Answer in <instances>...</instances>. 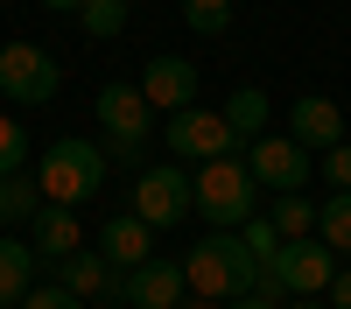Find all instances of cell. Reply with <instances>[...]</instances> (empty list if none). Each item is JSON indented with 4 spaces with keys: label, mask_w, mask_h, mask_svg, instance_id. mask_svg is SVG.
Returning a JSON list of instances; mask_svg holds the SVG:
<instances>
[{
    "label": "cell",
    "mask_w": 351,
    "mask_h": 309,
    "mask_svg": "<svg viewBox=\"0 0 351 309\" xmlns=\"http://www.w3.org/2000/svg\"><path fill=\"white\" fill-rule=\"evenodd\" d=\"M183 281H190V295L239 302V295H253L260 267H253V253H246V239H239V232H204V239L183 253Z\"/></svg>",
    "instance_id": "6da1fadb"
},
{
    "label": "cell",
    "mask_w": 351,
    "mask_h": 309,
    "mask_svg": "<svg viewBox=\"0 0 351 309\" xmlns=\"http://www.w3.org/2000/svg\"><path fill=\"white\" fill-rule=\"evenodd\" d=\"M99 183H106V148H99V140L64 134V140H49L43 162H36V190H43V204L77 211L84 197H99Z\"/></svg>",
    "instance_id": "7a4b0ae2"
},
{
    "label": "cell",
    "mask_w": 351,
    "mask_h": 309,
    "mask_svg": "<svg viewBox=\"0 0 351 309\" xmlns=\"http://www.w3.org/2000/svg\"><path fill=\"white\" fill-rule=\"evenodd\" d=\"M190 190H197V218L211 225V232H239V225H246V218L260 211V183H253L246 155L204 162L197 176H190Z\"/></svg>",
    "instance_id": "3957f363"
},
{
    "label": "cell",
    "mask_w": 351,
    "mask_h": 309,
    "mask_svg": "<svg viewBox=\"0 0 351 309\" xmlns=\"http://www.w3.org/2000/svg\"><path fill=\"white\" fill-rule=\"evenodd\" d=\"M92 112H99V134H106V162H141V140L155 134V106L141 99V84H127V77L99 84Z\"/></svg>",
    "instance_id": "277c9868"
},
{
    "label": "cell",
    "mask_w": 351,
    "mask_h": 309,
    "mask_svg": "<svg viewBox=\"0 0 351 309\" xmlns=\"http://www.w3.org/2000/svg\"><path fill=\"white\" fill-rule=\"evenodd\" d=\"M162 140H169V155L183 162V169H204V162H225L232 148H239V134H232V127H225V112H211V106L169 112Z\"/></svg>",
    "instance_id": "5b68a950"
},
{
    "label": "cell",
    "mask_w": 351,
    "mask_h": 309,
    "mask_svg": "<svg viewBox=\"0 0 351 309\" xmlns=\"http://www.w3.org/2000/svg\"><path fill=\"white\" fill-rule=\"evenodd\" d=\"M183 211H197V190L183 176V162H162V169H141L134 176V218L141 225H183Z\"/></svg>",
    "instance_id": "8992f818"
},
{
    "label": "cell",
    "mask_w": 351,
    "mask_h": 309,
    "mask_svg": "<svg viewBox=\"0 0 351 309\" xmlns=\"http://www.w3.org/2000/svg\"><path fill=\"white\" fill-rule=\"evenodd\" d=\"M56 84H64V71H56L49 49H36V42H8L0 49V92L14 106H49Z\"/></svg>",
    "instance_id": "52a82bcc"
},
{
    "label": "cell",
    "mask_w": 351,
    "mask_h": 309,
    "mask_svg": "<svg viewBox=\"0 0 351 309\" xmlns=\"http://www.w3.org/2000/svg\"><path fill=\"white\" fill-rule=\"evenodd\" d=\"M246 169H253V183H260V190L288 197V190H302V183H309V148H295L288 134H260L253 148H246Z\"/></svg>",
    "instance_id": "ba28073f"
},
{
    "label": "cell",
    "mask_w": 351,
    "mask_h": 309,
    "mask_svg": "<svg viewBox=\"0 0 351 309\" xmlns=\"http://www.w3.org/2000/svg\"><path fill=\"white\" fill-rule=\"evenodd\" d=\"M274 274H281L288 302H309V295H324L330 281H337V253H330L324 239H295V246H281Z\"/></svg>",
    "instance_id": "9c48e42d"
},
{
    "label": "cell",
    "mask_w": 351,
    "mask_h": 309,
    "mask_svg": "<svg viewBox=\"0 0 351 309\" xmlns=\"http://www.w3.org/2000/svg\"><path fill=\"white\" fill-rule=\"evenodd\" d=\"M288 140L295 148H309V155H330V148H344V112H337V99H324V92H309V99H295L288 106Z\"/></svg>",
    "instance_id": "30bf717a"
},
{
    "label": "cell",
    "mask_w": 351,
    "mask_h": 309,
    "mask_svg": "<svg viewBox=\"0 0 351 309\" xmlns=\"http://www.w3.org/2000/svg\"><path fill=\"white\" fill-rule=\"evenodd\" d=\"M141 99H148L155 112H190L197 106V64H190V56H148Z\"/></svg>",
    "instance_id": "8fae6325"
},
{
    "label": "cell",
    "mask_w": 351,
    "mask_h": 309,
    "mask_svg": "<svg viewBox=\"0 0 351 309\" xmlns=\"http://www.w3.org/2000/svg\"><path fill=\"white\" fill-rule=\"evenodd\" d=\"M64 288H71L77 302H127V274L112 267L99 246H84V253L64 260Z\"/></svg>",
    "instance_id": "7c38bea8"
},
{
    "label": "cell",
    "mask_w": 351,
    "mask_h": 309,
    "mask_svg": "<svg viewBox=\"0 0 351 309\" xmlns=\"http://www.w3.org/2000/svg\"><path fill=\"white\" fill-rule=\"evenodd\" d=\"M190 281H183V260H148L127 274V309H183Z\"/></svg>",
    "instance_id": "4fadbf2b"
},
{
    "label": "cell",
    "mask_w": 351,
    "mask_h": 309,
    "mask_svg": "<svg viewBox=\"0 0 351 309\" xmlns=\"http://www.w3.org/2000/svg\"><path fill=\"white\" fill-rule=\"evenodd\" d=\"M99 253L120 274H134V267H148L155 260V225H141L134 211H120V218H106V232H99Z\"/></svg>",
    "instance_id": "5bb4252c"
},
{
    "label": "cell",
    "mask_w": 351,
    "mask_h": 309,
    "mask_svg": "<svg viewBox=\"0 0 351 309\" xmlns=\"http://www.w3.org/2000/svg\"><path fill=\"white\" fill-rule=\"evenodd\" d=\"M28 246H36V260H56V267H64L71 253H84V225H77V211L43 204V218L28 225Z\"/></svg>",
    "instance_id": "9a60e30c"
},
{
    "label": "cell",
    "mask_w": 351,
    "mask_h": 309,
    "mask_svg": "<svg viewBox=\"0 0 351 309\" xmlns=\"http://www.w3.org/2000/svg\"><path fill=\"white\" fill-rule=\"evenodd\" d=\"M28 288H36V246L0 232V309H14Z\"/></svg>",
    "instance_id": "2e32d148"
},
{
    "label": "cell",
    "mask_w": 351,
    "mask_h": 309,
    "mask_svg": "<svg viewBox=\"0 0 351 309\" xmlns=\"http://www.w3.org/2000/svg\"><path fill=\"white\" fill-rule=\"evenodd\" d=\"M36 218H43L36 176H0V232H28Z\"/></svg>",
    "instance_id": "e0dca14e"
},
{
    "label": "cell",
    "mask_w": 351,
    "mask_h": 309,
    "mask_svg": "<svg viewBox=\"0 0 351 309\" xmlns=\"http://www.w3.org/2000/svg\"><path fill=\"white\" fill-rule=\"evenodd\" d=\"M218 112H225V127L239 134L246 148H253L260 134H267V92H260V84H239V92H232V99H225Z\"/></svg>",
    "instance_id": "ac0fdd59"
},
{
    "label": "cell",
    "mask_w": 351,
    "mask_h": 309,
    "mask_svg": "<svg viewBox=\"0 0 351 309\" xmlns=\"http://www.w3.org/2000/svg\"><path fill=\"white\" fill-rule=\"evenodd\" d=\"M267 225L281 232V246H295V239H316V204L302 190H288V197H274L267 204Z\"/></svg>",
    "instance_id": "d6986e66"
},
{
    "label": "cell",
    "mask_w": 351,
    "mask_h": 309,
    "mask_svg": "<svg viewBox=\"0 0 351 309\" xmlns=\"http://www.w3.org/2000/svg\"><path fill=\"white\" fill-rule=\"evenodd\" d=\"M316 239L330 253H351V190H330L324 204H316Z\"/></svg>",
    "instance_id": "ffe728a7"
},
{
    "label": "cell",
    "mask_w": 351,
    "mask_h": 309,
    "mask_svg": "<svg viewBox=\"0 0 351 309\" xmlns=\"http://www.w3.org/2000/svg\"><path fill=\"white\" fill-rule=\"evenodd\" d=\"M239 239H246V253H253V267H274V260H281V232L267 225V211H253V218L239 225Z\"/></svg>",
    "instance_id": "44dd1931"
},
{
    "label": "cell",
    "mask_w": 351,
    "mask_h": 309,
    "mask_svg": "<svg viewBox=\"0 0 351 309\" xmlns=\"http://www.w3.org/2000/svg\"><path fill=\"white\" fill-rule=\"evenodd\" d=\"M84 36H99V42H112V36H120V28H127V0H84Z\"/></svg>",
    "instance_id": "7402d4cb"
},
{
    "label": "cell",
    "mask_w": 351,
    "mask_h": 309,
    "mask_svg": "<svg viewBox=\"0 0 351 309\" xmlns=\"http://www.w3.org/2000/svg\"><path fill=\"white\" fill-rule=\"evenodd\" d=\"M183 21L197 36H225L232 28V0H183Z\"/></svg>",
    "instance_id": "603a6c76"
},
{
    "label": "cell",
    "mask_w": 351,
    "mask_h": 309,
    "mask_svg": "<svg viewBox=\"0 0 351 309\" xmlns=\"http://www.w3.org/2000/svg\"><path fill=\"white\" fill-rule=\"evenodd\" d=\"M21 162H28V134L0 112V176H21Z\"/></svg>",
    "instance_id": "cb8c5ba5"
},
{
    "label": "cell",
    "mask_w": 351,
    "mask_h": 309,
    "mask_svg": "<svg viewBox=\"0 0 351 309\" xmlns=\"http://www.w3.org/2000/svg\"><path fill=\"white\" fill-rule=\"evenodd\" d=\"M14 309H84V302H77V295L64 288V281H36V288H28V295H21Z\"/></svg>",
    "instance_id": "d4e9b609"
},
{
    "label": "cell",
    "mask_w": 351,
    "mask_h": 309,
    "mask_svg": "<svg viewBox=\"0 0 351 309\" xmlns=\"http://www.w3.org/2000/svg\"><path fill=\"white\" fill-rule=\"evenodd\" d=\"M324 176H330V190H351V140L324 155Z\"/></svg>",
    "instance_id": "484cf974"
},
{
    "label": "cell",
    "mask_w": 351,
    "mask_h": 309,
    "mask_svg": "<svg viewBox=\"0 0 351 309\" xmlns=\"http://www.w3.org/2000/svg\"><path fill=\"white\" fill-rule=\"evenodd\" d=\"M324 302H330V309H351V267H337V281L324 288Z\"/></svg>",
    "instance_id": "4316f807"
},
{
    "label": "cell",
    "mask_w": 351,
    "mask_h": 309,
    "mask_svg": "<svg viewBox=\"0 0 351 309\" xmlns=\"http://www.w3.org/2000/svg\"><path fill=\"white\" fill-rule=\"evenodd\" d=\"M225 309H288V302H267V295H239V302H225Z\"/></svg>",
    "instance_id": "83f0119b"
},
{
    "label": "cell",
    "mask_w": 351,
    "mask_h": 309,
    "mask_svg": "<svg viewBox=\"0 0 351 309\" xmlns=\"http://www.w3.org/2000/svg\"><path fill=\"white\" fill-rule=\"evenodd\" d=\"M43 8H56V14H84V0H43Z\"/></svg>",
    "instance_id": "f1b7e54d"
},
{
    "label": "cell",
    "mask_w": 351,
    "mask_h": 309,
    "mask_svg": "<svg viewBox=\"0 0 351 309\" xmlns=\"http://www.w3.org/2000/svg\"><path fill=\"white\" fill-rule=\"evenodd\" d=\"M183 309H225V302H211V295H183Z\"/></svg>",
    "instance_id": "f546056e"
},
{
    "label": "cell",
    "mask_w": 351,
    "mask_h": 309,
    "mask_svg": "<svg viewBox=\"0 0 351 309\" xmlns=\"http://www.w3.org/2000/svg\"><path fill=\"white\" fill-rule=\"evenodd\" d=\"M288 309H330V302H316V295H309V302H288Z\"/></svg>",
    "instance_id": "4dcf8cb0"
}]
</instances>
